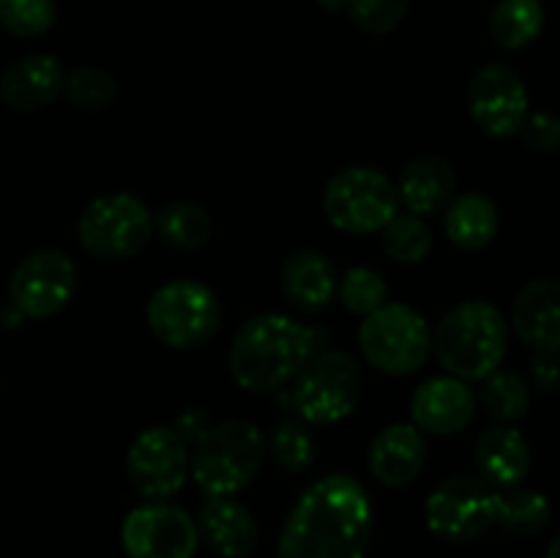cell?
I'll return each mask as SVG.
<instances>
[{
    "label": "cell",
    "instance_id": "obj_30",
    "mask_svg": "<svg viewBox=\"0 0 560 558\" xmlns=\"http://www.w3.org/2000/svg\"><path fill=\"white\" fill-rule=\"evenodd\" d=\"M60 93H66L71 107L82 109V113H102L118 96V85H115V80L107 71L93 69V66H80L74 71H66Z\"/></svg>",
    "mask_w": 560,
    "mask_h": 558
},
{
    "label": "cell",
    "instance_id": "obj_4",
    "mask_svg": "<svg viewBox=\"0 0 560 558\" xmlns=\"http://www.w3.org/2000/svg\"><path fill=\"white\" fill-rule=\"evenodd\" d=\"M266 435L252 421H222L191 446L189 474L206 496H235L262 468Z\"/></svg>",
    "mask_w": 560,
    "mask_h": 558
},
{
    "label": "cell",
    "instance_id": "obj_37",
    "mask_svg": "<svg viewBox=\"0 0 560 558\" xmlns=\"http://www.w3.org/2000/svg\"><path fill=\"white\" fill-rule=\"evenodd\" d=\"M348 3L350 0H317V5L326 11H331V14H337V11H348Z\"/></svg>",
    "mask_w": 560,
    "mask_h": 558
},
{
    "label": "cell",
    "instance_id": "obj_12",
    "mask_svg": "<svg viewBox=\"0 0 560 558\" xmlns=\"http://www.w3.org/2000/svg\"><path fill=\"white\" fill-rule=\"evenodd\" d=\"M126 476L148 501H167L184 490L189 479V446L173 427H148L131 441L126 454Z\"/></svg>",
    "mask_w": 560,
    "mask_h": 558
},
{
    "label": "cell",
    "instance_id": "obj_31",
    "mask_svg": "<svg viewBox=\"0 0 560 558\" xmlns=\"http://www.w3.org/2000/svg\"><path fill=\"white\" fill-rule=\"evenodd\" d=\"M337 295L345 304V310L353 315L366 317L370 312L381 310L388 301V284L375 268L353 266L342 274L337 282Z\"/></svg>",
    "mask_w": 560,
    "mask_h": 558
},
{
    "label": "cell",
    "instance_id": "obj_18",
    "mask_svg": "<svg viewBox=\"0 0 560 558\" xmlns=\"http://www.w3.org/2000/svg\"><path fill=\"white\" fill-rule=\"evenodd\" d=\"M197 534L222 558H249L257 547L255 518L244 503L235 501L233 496H208L200 507Z\"/></svg>",
    "mask_w": 560,
    "mask_h": 558
},
{
    "label": "cell",
    "instance_id": "obj_14",
    "mask_svg": "<svg viewBox=\"0 0 560 558\" xmlns=\"http://www.w3.org/2000/svg\"><path fill=\"white\" fill-rule=\"evenodd\" d=\"M468 109L487 137L506 140L520 135L528 118V91L517 71L490 63L474 74L468 85Z\"/></svg>",
    "mask_w": 560,
    "mask_h": 558
},
{
    "label": "cell",
    "instance_id": "obj_23",
    "mask_svg": "<svg viewBox=\"0 0 560 558\" xmlns=\"http://www.w3.org/2000/svg\"><path fill=\"white\" fill-rule=\"evenodd\" d=\"M443 230L448 241L459 249H485L498 235V208L481 191H465V195L452 197L443 208Z\"/></svg>",
    "mask_w": 560,
    "mask_h": 558
},
{
    "label": "cell",
    "instance_id": "obj_1",
    "mask_svg": "<svg viewBox=\"0 0 560 558\" xmlns=\"http://www.w3.org/2000/svg\"><path fill=\"white\" fill-rule=\"evenodd\" d=\"M372 503L350 474H328L306 487L284 520L277 558H364Z\"/></svg>",
    "mask_w": 560,
    "mask_h": 558
},
{
    "label": "cell",
    "instance_id": "obj_32",
    "mask_svg": "<svg viewBox=\"0 0 560 558\" xmlns=\"http://www.w3.org/2000/svg\"><path fill=\"white\" fill-rule=\"evenodd\" d=\"M55 0H0V27L11 36H44L55 25Z\"/></svg>",
    "mask_w": 560,
    "mask_h": 558
},
{
    "label": "cell",
    "instance_id": "obj_2",
    "mask_svg": "<svg viewBox=\"0 0 560 558\" xmlns=\"http://www.w3.org/2000/svg\"><path fill=\"white\" fill-rule=\"evenodd\" d=\"M326 339V332L301 326L293 317L262 312L235 332L228 356L230 375L246 392H279L312 356L320 353Z\"/></svg>",
    "mask_w": 560,
    "mask_h": 558
},
{
    "label": "cell",
    "instance_id": "obj_17",
    "mask_svg": "<svg viewBox=\"0 0 560 558\" xmlns=\"http://www.w3.org/2000/svg\"><path fill=\"white\" fill-rule=\"evenodd\" d=\"M63 77L66 69L55 55H25L0 77V98L14 113H38L58 98Z\"/></svg>",
    "mask_w": 560,
    "mask_h": 558
},
{
    "label": "cell",
    "instance_id": "obj_20",
    "mask_svg": "<svg viewBox=\"0 0 560 558\" xmlns=\"http://www.w3.org/2000/svg\"><path fill=\"white\" fill-rule=\"evenodd\" d=\"M476 468L485 481L498 490H512L530 470V446L517 427H487L474 446Z\"/></svg>",
    "mask_w": 560,
    "mask_h": 558
},
{
    "label": "cell",
    "instance_id": "obj_33",
    "mask_svg": "<svg viewBox=\"0 0 560 558\" xmlns=\"http://www.w3.org/2000/svg\"><path fill=\"white\" fill-rule=\"evenodd\" d=\"M410 0H350L348 14L355 25L372 36H386L402 25Z\"/></svg>",
    "mask_w": 560,
    "mask_h": 558
},
{
    "label": "cell",
    "instance_id": "obj_13",
    "mask_svg": "<svg viewBox=\"0 0 560 558\" xmlns=\"http://www.w3.org/2000/svg\"><path fill=\"white\" fill-rule=\"evenodd\" d=\"M120 542L129 558H191L200 534L189 512L167 501H148L126 514Z\"/></svg>",
    "mask_w": 560,
    "mask_h": 558
},
{
    "label": "cell",
    "instance_id": "obj_25",
    "mask_svg": "<svg viewBox=\"0 0 560 558\" xmlns=\"http://www.w3.org/2000/svg\"><path fill=\"white\" fill-rule=\"evenodd\" d=\"M153 230L164 244L180 252H197L211 241L213 222L211 213L197 202H170L153 217Z\"/></svg>",
    "mask_w": 560,
    "mask_h": 558
},
{
    "label": "cell",
    "instance_id": "obj_27",
    "mask_svg": "<svg viewBox=\"0 0 560 558\" xmlns=\"http://www.w3.org/2000/svg\"><path fill=\"white\" fill-rule=\"evenodd\" d=\"M481 403H485L487 414L501 425H512L528 416L530 410V388L514 372L495 370L481 381Z\"/></svg>",
    "mask_w": 560,
    "mask_h": 558
},
{
    "label": "cell",
    "instance_id": "obj_34",
    "mask_svg": "<svg viewBox=\"0 0 560 558\" xmlns=\"http://www.w3.org/2000/svg\"><path fill=\"white\" fill-rule=\"evenodd\" d=\"M523 140L528 142L534 151L556 153L560 146V124L550 113H534L525 118L523 129H520Z\"/></svg>",
    "mask_w": 560,
    "mask_h": 558
},
{
    "label": "cell",
    "instance_id": "obj_24",
    "mask_svg": "<svg viewBox=\"0 0 560 558\" xmlns=\"http://www.w3.org/2000/svg\"><path fill=\"white\" fill-rule=\"evenodd\" d=\"M541 27H545L541 0H498L490 14V36L509 53L530 47L541 36Z\"/></svg>",
    "mask_w": 560,
    "mask_h": 558
},
{
    "label": "cell",
    "instance_id": "obj_5",
    "mask_svg": "<svg viewBox=\"0 0 560 558\" xmlns=\"http://www.w3.org/2000/svg\"><path fill=\"white\" fill-rule=\"evenodd\" d=\"M361 370L342 350H320L282 392V403L306 425H337L348 419L361 399Z\"/></svg>",
    "mask_w": 560,
    "mask_h": 558
},
{
    "label": "cell",
    "instance_id": "obj_8",
    "mask_svg": "<svg viewBox=\"0 0 560 558\" xmlns=\"http://www.w3.org/2000/svg\"><path fill=\"white\" fill-rule=\"evenodd\" d=\"M503 490L481 476L459 474L441 481L424 503L427 528L443 542L468 545L481 539L501 518Z\"/></svg>",
    "mask_w": 560,
    "mask_h": 558
},
{
    "label": "cell",
    "instance_id": "obj_28",
    "mask_svg": "<svg viewBox=\"0 0 560 558\" xmlns=\"http://www.w3.org/2000/svg\"><path fill=\"white\" fill-rule=\"evenodd\" d=\"M550 514L552 507L545 492L512 487V490H503L498 525L514 536H534L545 531V525L550 523Z\"/></svg>",
    "mask_w": 560,
    "mask_h": 558
},
{
    "label": "cell",
    "instance_id": "obj_11",
    "mask_svg": "<svg viewBox=\"0 0 560 558\" xmlns=\"http://www.w3.org/2000/svg\"><path fill=\"white\" fill-rule=\"evenodd\" d=\"M77 290V266L66 252L36 249L22 257L9 279V304L31 321L63 310Z\"/></svg>",
    "mask_w": 560,
    "mask_h": 558
},
{
    "label": "cell",
    "instance_id": "obj_29",
    "mask_svg": "<svg viewBox=\"0 0 560 558\" xmlns=\"http://www.w3.org/2000/svg\"><path fill=\"white\" fill-rule=\"evenodd\" d=\"M383 235V249L388 252V257L405 266H416V263L424 260L432 249V233L424 224V219L413 217V213H394L386 222V228L381 230Z\"/></svg>",
    "mask_w": 560,
    "mask_h": 558
},
{
    "label": "cell",
    "instance_id": "obj_26",
    "mask_svg": "<svg viewBox=\"0 0 560 558\" xmlns=\"http://www.w3.org/2000/svg\"><path fill=\"white\" fill-rule=\"evenodd\" d=\"M266 454L290 474H304L317 460V438L312 425L301 419L279 421L266 438Z\"/></svg>",
    "mask_w": 560,
    "mask_h": 558
},
{
    "label": "cell",
    "instance_id": "obj_22",
    "mask_svg": "<svg viewBox=\"0 0 560 558\" xmlns=\"http://www.w3.org/2000/svg\"><path fill=\"white\" fill-rule=\"evenodd\" d=\"M337 268L323 252L299 249L282 266V293L304 315H317L337 295Z\"/></svg>",
    "mask_w": 560,
    "mask_h": 558
},
{
    "label": "cell",
    "instance_id": "obj_7",
    "mask_svg": "<svg viewBox=\"0 0 560 558\" xmlns=\"http://www.w3.org/2000/svg\"><path fill=\"white\" fill-rule=\"evenodd\" d=\"M153 235V213L131 191L102 195L80 213L77 239L96 260H129L145 249Z\"/></svg>",
    "mask_w": 560,
    "mask_h": 558
},
{
    "label": "cell",
    "instance_id": "obj_21",
    "mask_svg": "<svg viewBox=\"0 0 560 558\" xmlns=\"http://www.w3.org/2000/svg\"><path fill=\"white\" fill-rule=\"evenodd\" d=\"M394 189L405 211L424 219L441 213L448 206L457 189V175H454L452 162L443 156H419L405 164Z\"/></svg>",
    "mask_w": 560,
    "mask_h": 558
},
{
    "label": "cell",
    "instance_id": "obj_3",
    "mask_svg": "<svg viewBox=\"0 0 560 558\" xmlns=\"http://www.w3.org/2000/svg\"><path fill=\"white\" fill-rule=\"evenodd\" d=\"M432 348L452 377L485 381L506 359L509 326L490 301H463L441 317Z\"/></svg>",
    "mask_w": 560,
    "mask_h": 558
},
{
    "label": "cell",
    "instance_id": "obj_36",
    "mask_svg": "<svg viewBox=\"0 0 560 558\" xmlns=\"http://www.w3.org/2000/svg\"><path fill=\"white\" fill-rule=\"evenodd\" d=\"M530 377H534V386L539 392H556L558 388V353H536L530 359Z\"/></svg>",
    "mask_w": 560,
    "mask_h": 558
},
{
    "label": "cell",
    "instance_id": "obj_15",
    "mask_svg": "<svg viewBox=\"0 0 560 558\" xmlns=\"http://www.w3.org/2000/svg\"><path fill=\"white\" fill-rule=\"evenodd\" d=\"M476 416V394L452 375L430 377L410 397V419L424 435L448 438L463 432Z\"/></svg>",
    "mask_w": 560,
    "mask_h": 558
},
{
    "label": "cell",
    "instance_id": "obj_9",
    "mask_svg": "<svg viewBox=\"0 0 560 558\" xmlns=\"http://www.w3.org/2000/svg\"><path fill=\"white\" fill-rule=\"evenodd\" d=\"M359 348L375 370L397 377L413 375L430 359V326L413 306L386 301L361 323Z\"/></svg>",
    "mask_w": 560,
    "mask_h": 558
},
{
    "label": "cell",
    "instance_id": "obj_10",
    "mask_svg": "<svg viewBox=\"0 0 560 558\" xmlns=\"http://www.w3.org/2000/svg\"><path fill=\"white\" fill-rule=\"evenodd\" d=\"M328 222L350 235H372L399 211L397 189L375 167H345L331 175L323 191Z\"/></svg>",
    "mask_w": 560,
    "mask_h": 558
},
{
    "label": "cell",
    "instance_id": "obj_19",
    "mask_svg": "<svg viewBox=\"0 0 560 558\" xmlns=\"http://www.w3.org/2000/svg\"><path fill=\"white\" fill-rule=\"evenodd\" d=\"M427 438L413 425H388L370 443V470L381 485L405 487L424 470Z\"/></svg>",
    "mask_w": 560,
    "mask_h": 558
},
{
    "label": "cell",
    "instance_id": "obj_38",
    "mask_svg": "<svg viewBox=\"0 0 560 558\" xmlns=\"http://www.w3.org/2000/svg\"><path fill=\"white\" fill-rule=\"evenodd\" d=\"M560 556V539H552L550 547H547V556L545 558H558Z\"/></svg>",
    "mask_w": 560,
    "mask_h": 558
},
{
    "label": "cell",
    "instance_id": "obj_35",
    "mask_svg": "<svg viewBox=\"0 0 560 558\" xmlns=\"http://www.w3.org/2000/svg\"><path fill=\"white\" fill-rule=\"evenodd\" d=\"M208 430H211V414H208L206 408H197V405L195 408L180 410L173 421V432L186 443V446H189V443L195 446Z\"/></svg>",
    "mask_w": 560,
    "mask_h": 558
},
{
    "label": "cell",
    "instance_id": "obj_6",
    "mask_svg": "<svg viewBox=\"0 0 560 558\" xmlns=\"http://www.w3.org/2000/svg\"><path fill=\"white\" fill-rule=\"evenodd\" d=\"M148 328L173 350L202 348L222 326V306L208 284L195 279H173L156 288L148 301Z\"/></svg>",
    "mask_w": 560,
    "mask_h": 558
},
{
    "label": "cell",
    "instance_id": "obj_16",
    "mask_svg": "<svg viewBox=\"0 0 560 558\" xmlns=\"http://www.w3.org/2000/svg\"><path fill=\"white\" fill-rule=\"evenodd\" d=\"M517 337L536 353L560 350V284L556 277L530 279L523 284L512 306Z\"/></svg>",
    "mask_w": 560,
    "mask_h": 558
}]
</instances>
